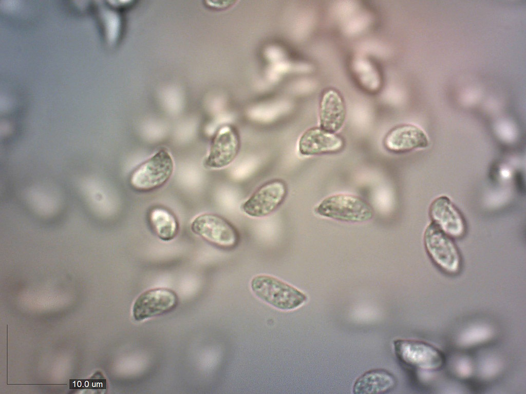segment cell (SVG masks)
Here are the masks:
<instances>
[{"instance_id":"cell-10","label":"cell","mask_w":526,"mask_h":394,"mask_svg":"<svg viewBox=\"0 0 526 394\" xmlns=\"http://www.w3.org/2000/svg\"><path fill=\"white\" fill-rule=\"evenodd\" d=\"M429 214L431 223L452 239H459L465 234L464 217L448 197L441 195L436 198L430 205Z\"/></svg>"},{"instance_id":"cell-4","label":"cell","mask_w":526,"mask_h":394,"mask_svg":"<svg viewBox=\"0 0 526 394\" xmlns=\"http://www.w3.org/2000/svg\"><path fill=\"white\" fill-rule=\"evenodd\" d=\"M191 228L194 233L220 249H233L239 242L237 228L227 219L216 214L197 216L192 221Z\"/></svg>"},{"instance_id":"cell-3","label":"cell","mask_w":526,"mask_h":394,"mask_svg":"<svg viewBox=\"0 0 526 394\" xmlns=\"http://www.w3.org/2000/svg\"><path fill=\"white\" fill-rule=\"evenodd\" d=\"M424 244L428 255L441 270L450 275L460 271L462 259L453 239L432 223L425 230Z\"/></svg>"},{"instance_id":"cell-1","label":"cell","mask_w":526,"mask_h":394,"mask_svg":"<svg viewBox=\"0 0 526 394\" xmlns=\"http://www.w3.org/2000/svg\"><path fill=\"white\" fill-rule=\"evenodd\" d=\"M251 289L259 299L273 307L284 310L296 309L303 305L307 297L294 286L268 274L254 276Z\"/></svg>"},{"instance_id":"cell-5","label":"cell","mask_w":526,"mask_h":394,"mask_svg":"<svg viewBox=\"0 0 526 394\" xmlns=\"http://www.w3.org/2000/svg\"><path fill=\"white\" fill-rule=\"evenodd\" d=\"M174 169L171 154L166 149H161L134 171L130 178L131 185L142 191L157 189L167 182Z\"/></svg>"},{"instance_id":"cell-12","label":"cell","mask_w":526,"mask_h":394,"mask_svg":"<svg viewBox=\"0 0 526 394\" xmlns=\"http://www.w3.org/2000/svg\"><path fill=\"white\" fill-rule=\"evenodd\" d=\"M345 146V142L342 136L319 126L310 128L302 134L298 141V149L302 155L311 156L337 153Z\"/></svg>"},{"instance_id":"cell-7","label":"cell","mask_w":526,"mask_h":394,"mask_svg":"<svg viewBox=\"0 0 526 394\" xmlns=\"http://www.w3.org/2000/svg\"><path fill=\"white\" fill-rule=\"evenodd\" d=\"M393 346L398 359L412 368L432 370L438 369L443 364L441 352L425 342L397 339L393 341Z\"/></svg>"},{"instance_id":"cell-13","label":"cell","mask_w":526,"mask_h":394,"mask_svg":"<svg viewBox=\"0 0 526 394\" xmlns=\"http://www.w3.org/2000/svg\"><path fill=\"white\" fill-rule=\"evenodd\" d=\"M346 117V104L340 92L332 87L324 90L319 104L320 127L336 133L342 128Z\"/></svg>"},{"instance_id":"cell-9","label":"cell","mask_w":526,"mask_h":394,"mask_svg":"<svg viewBox=\"0 0 526 394\" xmlns=\"http://www.w3.org/2000/svg\"><path fill=\"white\" fill-rule=\"evenodd\" d=\"M178 298L175 291L166 288H156L142 293L135 300L133 318L141 321L168 313L177 306Z\"/></svg>"},{"instance_id":"cell-6","label":"cell","mask_w":526,"mask_h":394,"mask_svg":"<svg viewBox=\"0 0 526 394\" xmlns=\"http://www.w3.org/2000/svg\"><path fill=\"white\" fill-rule=\"evenodd\" d=\"M287 194L288 186L284 181L270 180L258 187L242 204L241 209L249 216L265 217L280 206Z\"/></svg>"},{"instance_id":"cell-2","label":"cell","mask_w":526,"mask_h":394,"mask_svg":"<svg viewBox=\"0 0 526 394\" xmlns=\"http://www.w3.org/2000/svg\"><path fill=\"white\" fill-rule=\"evenodd\" d=\"M314 211L321 216L352 223L368 221L374 215L372 207L364 199L344 193L327 197L316 206Z\"/></svg>"},{"instance_id":"cell-15","label":"cell","mask_w":526,"mask_h":394,"mask_svg":"<svg viewBox=\"0 0 526 394\" xmlns=\"http://www.w3.org/2000/svg\"><path fill=\"white\" fill-rule=\"evenodd\" d=\"M149 221L154 232L162 241H171L178 234V221L175 215L166 209L156 208L153 209L149 215Z\"/></svg>"},{"instance_id":"cell-14","label":"cell","mask_w":526,"mask_h":394,"mask_svg":"<svg viewBox=\"0 0 526 394\" xmlns=\"http://www.w3.org/2000/svg\"><path fill=\"white\" fill-rule=\"evenodd\" d=\"M395 376L389 371L381 368L368 370L355 381L353 392L356 394L385 393L393 390L397 385Z\"/></svg>"},{"instance_id":"cell-8","label":"cell","mask_w":526,"mask_h":394,"mask_svg":"<svg viewBox=\"0 0 526 394\" xmlns=\"http://www.w3.org/2000/svg\"><path fill=\"white\" fill-rule=\"evenodd\" d=\"M240 147V139L237 128L230 124L222 126L212 139L204 166L219 169L228 166L237 156Z\"/></svg>"},{"instance_id":"cell-11","label":"cell","mask_w":526,"mask_h":394,"mask_svg":"<svg viewBox=\"0 0 526 394\" xmlns=\"http://www.w3.org/2000/svg\"><path fill=\"white\" fill-rule=\"evenodd\" d=\"M383 144L388 151L401 153L423 149L429 144L428 137L419 126L402 124L392 128L385 135Z\"/></svg>"}]
</instances>
